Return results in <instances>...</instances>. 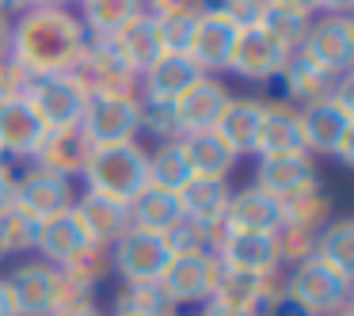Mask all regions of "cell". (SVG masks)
Wrapping results in <instances>:
<instances>
[{"label":"cell","instance_id":"681fc988","mask_svg":"<svg viewBox=\"0 0 354 316\" xmlns=\"http://www.w3.org/2000/svg\"><path fill=\"white\" fill-rule=\"evenodd\" d=\"M270 4H278V8H290V12H297V16H305V19L316 16V4H313V0H270Z\"/></svg>","mask_w":354,"mask_h":316},{"label":"cell","instance_id":"4dcf8cb0","mask_svg":"<svg viewBox=\"0 0 354 316\" xmlns=\"http://www.w3.org/2000/svg\"><path fill=\"white\" fill-rule=\"evenodd\" d=\"M111 42H115V50L122 54V62L130 65V69L138 73V77H141V73H145L149 65L156 62V57L164 54L160 35H156V24L145 16V12H138V16H133L130 24H126V27H122V31H118Z\"/></svg>","mask_w":354,"mask_h":316},{"label":"cell","instance_id":"30bf717a","mask_svg":"<svg viewBox=\"0 0 354 316\" xmlns=\"http://www.w3.org/2000/svg\"><path fill=\"white\" fill-rule=\"evenodd\" d=\"M236 35H240V27L232 24L225 12L202 4L198 19H194V31H191V42H187L183 54L194 62L198 73L214 77V73H221L225 65H229V54H232V46H236Z\"/></svg>","mask_w":354,"mask_h":316},{"label":"cell","instance_id":"603a6c76","mask_svg":"<svg viewBox=\"0 0 354 316\" xmlns=\"http://www.w3.org/2000/svg\"><path fill=\"white\" fill-rule=\"evenodd\" d=\"M88 141L77 126H65V130H42L39 145H35L31 160L35 168H46V171H57L65 179H77L84 171V160H88Z\"/></svg>","mask_w":354,"mask_h":316},{"label":"cell","instance_id":"c3c4849f","mask_svg":"<svg viewBox=\"0 0 354 316\" xmlns=\"http://www.w3.org/2000/svg\"><path fill=\"white\" fill-rule=\"evenodd\" d=\"M202 316H255V313H244V308L225 305V301H206V305H202Z\"/></svg>","mask_w":354,"mask_h":316},{"label":"cell","instance_id":"db71d44e","mask_svg":"<svg viewBox=\"0 0 354 316\" xmlns=\"http://www.w3.org/2000/svg\"><path fill=\"white\" fill-rule=\"evenodd\" d=\"M24 8H27L24 0H0V12H4V16H19Z\"/></svg>","mask_w":354,"mask_h":316},{"label":"cell","instance_id":"4fadbf2b","mask_svg":"<svg viewBox=\"0 0 354 316\" xmlns=\"http://www.w3.org/2000/svg\"><path fill=\"white\" fill-rule=\"evenodd\" d=\"M88 95L80 92V84L62 73V77H39L31 80L27 88V103L31 111L39 115L42 130H65V126H77L80 122V111H84Z\"/></svg>","mask_w":354,"mask_h":316},{"label":"cell","instance_id":"d6986e66","mask_svg":"<svg viewBox=\"0 0 354 316\" xmlns=\"http://www.w3.org/2000/svg\"><path fill=\"white\" fill-rule=\"evenodd\" d=\"M73 214H77L80 229L92 244H103L111 248L122 232H130V206L126 202H115L107 194H95V191H84L77 202H73Z\"/></svg>","mask_w":354,"mask_h":316},{"label":"cell","instance_id":"836d02e7","mask_svg":"<svg viewBox=\"0 0 354 316\" xmlns=\"http://www.w3.org/2000/svg\"><path fill=\"white\" fill-rule=\"evenodd\" d=\"M324 267H331L335 275L351 278L354 275V221L351 217H331L320 232H316V255Z\"/></svg>","mask_w":354,"mask_h":316},{"label":"cell","instance_id":"bcb514c9","mask_svg":"<svg viewBox=\"0 0 354 316\" xmlns=\"http://www.w3.org/2000/svg\"><path fill=\"white\" fill-rule=\"evenodd\" d=\"M259 316H308V313L290 297V293H286V286H282V293H278L274 301H267V308H263Z\"/></svg>","mask_w":354,"mask_h":316},{"label":"cell","instance_id":"9a60e30c","mask_svg":"<svg viewBox=\"0 0 354 316\" xmlns=\"http://www.w3.org/2000/svg\"><path fill=\"white\" fill-rule=\"evenodd\" d=\"M73 202H77L73 179L57 176V171H46V168H35L31 164L24 176H16V210L39 217V221L69 210Z\"/></svg>","mask_w":354,"mask_h":316},{"label":"cell","instance_id":"f5cc1de1","mask_svg":"<svg viewBox=\"0 0 354 316\" xmlns=\"http://www.w3.org/2000/svg\"><path fill=\"white\" fill-rule=\"evenodd\" d=\"M0 316H16V313H12V297H8V286H4V278H0Z\"/></svg>","mask_w":354,"mask_h":316},{"label":"cell","instance_id":"8fae6325","mask_svg":"<svg viewBox=\"0 0 354 316\" xmlns=\"http://www.w3.org/2000/svg\"><path fill=\"white\" fill-rule=\"evenodd\" d=\"M313 62H320L328 73L346 77L354 62V19L351 16H313L305 27V39H301Z\"/></svg>","mask_w":354,"mask_h":316},{"label":"cell","instance_id":"7c38bea8","mask_svg":"<svg viewBox=\"0 0 354 316\" xmlns=\"http://www.w3.org/2000/svg\"><path fill=\"white\" fill-rule=\"evenodd\" d=\"M286 57H290V50L278 39H270L263 27H240L225 73H232L240 80H252V84H263V80H274L282 73Z\"/></svg>","mask_w":354,"mask_h":316},{"label":"cell","instance_id":"e575fe53","mask_svg":"<svg viewBox=\"0 0 354 316\" xmlns=\"http://www.w3.org/2000/svg\"><path fill=\"white\" fill-rule=\"evenodd\" d=\"M141 12V0H80V24L88 39H115Z\"/></svg>","mask_w":354,"mask_h":316},{"label":"cell","instance_id":"11a10c76","mask_svg":"<svg viewBox=\"0 0 354 316\" xmlns=\"http://www.w3.org/2000/svg\"><path fill=\"white\" fill-rule=\"evenodd\" d=\"M27 8H65L69 0H24Z\"/></svg>","mask_w":354,"mask_h":316},{"label":"cell","instance_id":"94428289","mask_svg":"<svg viewBox=\"0 0 354 316\" xmlns=\"http://www.w3.org/2000/svg\"><path fill=\"white\" fill-rule=\"evenodd\" d=\"M168 316H176V313H168Z\"/></svg>","mask_w":354,"mask_h":316},{"label":"cell","instance_id":"ffe728a7","mask_svg":"<svg viewBox=\"0 0 354 316\" xmlns=\"http://www.w3.org/2000/svg\"><path fill=\"white\" fill-rule=\"evenodd\" d=\"M286 286L282 270H270V275H240V270H221L217 278V290L209 301H225V305H236L244 313L259 316L267 308V301H274Z\"/></svg>","mask_w":354,"mask_h":316},{"label":"cell","instance_id":"5bb4252c","mask_svg":"<svg viewBox=\"0 0 354 316\" xmlns=\"http://www.w3.org/2000/svg\"><path fill=\"white\" fill-rule=\"evenodd\" d=\"M221 270H240V275H270L282 270L278 259V232H225L214 248Z\"/></svg>","mask_w":354,"mask_h":316},{"label":"cell","instance_id":"9c48e42d","mask_svg":"<svg viewBox=\"0 0 354 316\" xmlns=\"http://www.w3.org/2000/svg\"><path fill=\"white\" fill-rule=\"evenodd\" d=\"M286 293H290L308 316H324L328 308L351 301V278L335 275V270L324 267L320 259H305V263H297V267H290V275H286Z\"/></svg>","mask_w":354,"mask_h":316},{"label":"cell","instance_id":"2e32d148","mask_svg":"<svg viewBox=\"0 0 354 316\" xmlns=\"http://www.w3.org/2000/svg\"><path fill=\"white\" fill-rule=\"evenodd\" d=\"M316 156L308 153H286V156H263L259 168H255V183L259 191H267L270 198L286 202L293 194L316 187Z\"/></svg>","mask_w":354,"mask_h":316},{"label":"cell","instance_id":"7a4b0ae2","mask_svg":"<svg viewBox=\"0 0 354 316\" xmlns=\"http://www.w3.org/2000/svg\"><path fill=\"white\" fill-rule=\"evenodd\" d=\"M351 73L339 77L335 92L297 107L301 141L308 156H335L339 164H354V103H351Z\"/></svg>","mask_w":354,"mask_h":316},{"label":"cell","instance_id":"f6af8a7d","mask_svg":"<svg viewBox=\"0 0 354 316\" xmlns=\"http://www.w3.org/2000/svg\"><path fill=\"white\" fill-rule=\"evenodd\" d=\"M16 206V171L8 160H0V217Z\"/></svg>","mask_w":354,"mask_h":316},{"label":"cell","instance_id":"5b68a950","mask_svg":"<svg viewBox=\"0 0 354 316\" xmlns=\"http://www.w3.org/2000/svg\"><path fill=\"white\" fill-rule=\"evenodd\" d=\"M69 77L84 95H138V73L122 62L111 39H88Z\"/></svg>","mask_w":354,"mask_h":316},{"label":"cell","instance_id":"f1b7e54d","mask_svg":"<svg viewBox=\"0 0 354 316\" xmlns=\"http://www.w3.org/2000/svg\"><path fill=\"white\" fill-rule=\"evenodd\" d=\"M183 149H187V160H191V171L202 179H229L232 168H236V160H240V156L217 138V130L187 133Z\"/></svg>","mask_w":354,"mask_h":316},{"label":"cell","instance_id":"f546056e","mask_svg":"<svg viewBox=\"0 0 354 316\" xmlns=\"http://www.w3.org/2000/svg\"><path fill=\"white\" fill-rule=\"evenodd\" d=\"M84 244H88V236H84V229H80L77 214H73V206H69V210H62V214L46 217V221L39 225V244H35V252L42 255V263L62 267V263Z\"/></svg>","mask_w":354,"mask_h":316},{"label":"cell","instance_id":"680465c9","mask_svg":"<svg viewBox=\"0 0 354 316\" xmlns=\"http://www.w3.org/2000/svg\"><path fill=\"white\" fill-rule=\"evenodd\" d=\"M115 316H126V313H115Z\"/></svg>","mask_w":354,"mask_h":316},{"label":"cell","instance_id":"cb8c5ba5","mask_svg":"<svg viewBox=\"0 0 354 316\" xmlns=\"http://www.w3.org/2000/svg\"><path fill=\"white\" fill-rule=\"evenodd\" d=\"M282 229V202L259 187L232 191L225 210V232H278Z\"/></svg>","mask_w":354,"mask_h":316},{"label":"cell","instance_id":"6125c7cd","mask_svg":"<svg viewBox=\"0 0 354 316\" xmlns=\"http://www.w3.org/2000/svg\"><path fill=\"white\" fill-rule=\"evenodd\" d=\"M0 160H4V156H0Z\"/></svg>","mask_w":354,"mask_h":316},{"label":"cell","instance_id":"7dc6e473","mask_svg":"<svg viewBox=\"0 0 354 316\" xmlns=\"http://www.w3.org/2000/svg\"><path fill=\"white\" fill-rule=\"evenodd\" d=\"M316 4V16H351L354 0H313Z\"/></svg>","mask_w":354,"mask_h":316},{"label":"cell","instance_id":"60d3db41","mask_svg":"<svg viewBox=\"0 0 354 316\" xmlns=\"http://www.w3.org/2000/svg\"><path fill=\"white\" fill-rule=\"evenodd\" d=\"M138 126H141V133H149V138H156V141H176L179 138L176 111H171V103H160V100L138 95Z\"/></svg>","mask_w":354,"mask_h":316},{"label":"cell","instance_id":"d4e9b609","mask_svg":"<svg viewBox=\"0 0 354 316\" xmlns=\"http://www.w3.org/2000/svg\"><path fill=\"white\" fill-rule=\"evenodd\" d=\"M198 77L202 73L194 69V62L187 54H160L145 73H141L138 95H145V100H160V103H176Z\"/></svg>","mask_w":354,"mask_h":316},{"label":"cell","instance_id":"6da1fadb","mask_svg":"<svg viewBox=\"0 0 354 316\" xmlns=\"http://www.w3.org/2000/svg\"><path fill=\"white\" fill-rule=\"evenodd\" d=\"M88 42L84 24L69 8H24L12 16V50L8 57L27 73L39 77H62L77 65Z\"/></svg>","mask_w":354,"mask_h":316},{"label":"cell","instance_id":"7402d4cb","mask_svg":"<svg viewBox=\"0 0 354 316\" xmlns=\"http://www.w3.org/2000/svg\"><path fill=\"white\" fill-rule=\"evenodd\" d=\"M282 88H286V103H293V107H305V103L313 100H324V95L335 92L339 77L335 73H328L320 62H313V57L305 54V50H290V57H286L282 65Z\"/></svg>","mask_w":354,"mask_h":316},{"label":"cell","instance_id":"277c9868","mask_svg":"<svg viewBox=\"0 0 354 316\" xmlns=\"http://www.w3.org/2000/svg\"><path fill=\"white\" fill-rule=\"evenodd\" d=\"M4 286H8L16 316H50L57 308L92 301V293L80 290L77 282H69L54 263H24L4 278Z\"/></svg>","mask_w":354,"mask_h":316},{"label":"cell","instance_id":"8d00e7d4","mask_svg":"<svg viewBox=\"0 0 354 316\" xmlns=\"http://www.w3.org/2000/svg\"><path fill=\"white\" fill-rule=\"evenodd\" d=\"M198 12H202V0H191V4H179V8L164 12V16H156V19L149 16V19L156 24V35H160L164 54H183V50H187Z\"/></svg>","mask_w":354,"mask_h":316},{"label":"cell","instance_id":"6f0895ef","mask_svg":"<svg viewBox=\"0 0 354 316\" xmlns=\"http://www.w3.org/2000/svg\"><path fill=\"white\" fill-rule=\"evenodd\" d=\"M4 255H8V248H4V240H0V259H4Z\"/></svg>","mask_w":354,"mask_h":316},{"label":"cell","instance_id":"9f6ffc18","mask_svg":"<svg viewBox=\"0 0 354 316\" xmlns=\"http://www.w3.org/2000/svg\"><path fill=\"white\" fill-rule=\"evenodd\" d=\"M324 316H354V301H343V305H335V308H328Z\"/></svg>","mask_w":354,"mask_h":316},{"label":"cell","instance_id":"ab89813d","mask_svg":"<svg viewBox=\"0 0 354 316\" xmlns=\"http://www.w3.org/2000/svg\"><path fill=\"white\" fill-rule=\"evenodd\" d=\"M115 313L126 316H168L171 305L168 297L160 293V286H122L115 301Z\"/></svg>","mask_w":354,"mask_h":316},{"label":"cell","instance_id":"d6a6232c","mask_svg":"<svg viewBox=\"0 0 354 316\" xmlns=\"http://www.w3.org/2000/svg\"><path fill=\"white\" fill-rule=\"evenodd\" d=\"M331 210H335L331 194L316 183V187H308V191L282 202V229H297V232H313L316 236L331 221Z\"/></svg>","mask_w":354,"mask_h":316},{"label":"cell","instance_id":"44dd1931","mask_svg":"<svg viewBox=\"0 0 354 316\" xmlns=\"http://www.w3.org/2000/svg\"><path fill=\"white\" fill-rule=\"evenodd\" d=\"M39 138H42V122L31 111L27 95L0 100V156L4 160H31Z\"/></svg>","mask_w":354,"mask_h":316},{"label":"cell","instance_id":"484cf974","mask_svg":"<svg viewBox=\"0 0 354 316\" xmlns=\"http://www.w3.org/2000/svg\"><path fill=\"white\" fill-rule=\"evenodd\" d=\"M259 118H263V100H255V95H229L221 115H217V122H214V130L232 153L244 156V153H252Z\"/></svg>","mask_w":354,"mask_h":316},{"label":"cell","instance_id":"ac0fdd59","mask_svg":"<svg viewBox=\"0 0 354 316\" xmlns=\"http://www.w3.org/2000/svg\"><path fill=\"white\" fill-rule=\"evenodd\" d=\"M252 153L259 156H286V153H305L301 141V122H297V107L286 100H267L263 103V118L255 130Z\"/></svg>","mask_w":354,"mask_h":316},{"label":"cell","instance_id":"f907efd6","mask_svg":"<svg viewBox=\"0 0 354 316\" xmlns=\"http://www.w3.org/2000/svg\"><path fill=\"white\" fill-rule=\"evenodd\" d=\"M50 316H103L100 308H95V301H80V305H69V308H57V313Z\"/></svg>","mask_w":354,"mask_h":316},{"label":"cell","instance_id":"e0dca14e","mask_svg":"<svg viewBox=\"0 0 354 316\" xmlns=\"http://www.w3.org/2000/svg\"><path fill=\"white\" fill-rule=\"evenodd\" d=\"M225 100H229V88H225L217 77H206V73H202V77L194 80V84L187 88L176 103H171L179 138L198 133V130H214V122H217V115H221Z\"/></svg>","mask_w":354,"mask_h":316},{"label":"cell","instance_id":"52a82bcc","mask_svg":"<svg viewBox=\"0 0 354 316\" xmlns=\"http://www.w3.org/2000/svg\"><path fill=\"white\" fill-rule=\"evenodd\" d=\"M217 278H221V263L214 252H183L171 255V263L160 275V293L168 297V305H198L209 301L217 290Z\"/></svg>","mask_w":354,"mask_h":316},{"label":"cell","instance_id":"7bdbcfd3","mask_svg":"<svg viewBox=\"0 0 354 316\" xmlns=\"http://www.w3.org/2000/svg\"><path fill=\"white\" fill-rule=\"evenodd\" d=\"M209 8L225 12L236 27H255L263 16V8H267V0H214Z\"/></svg>","mask_w":354,"mask_h":316},{"label":"cell","instance_id":"4316f807","mask_svg":"<svg viewBox=\"0 0 354 316\" xmlns=\"http://www.w3.org/2000/svg\"><path fill=\"white\" fill-rule=\"evenodd\" d=\"M229 198H232L229 179H202V176H194L191 183L179 191L183 217H191V221H198V225H209V229H225Z\"/></svg>","mask_w":354,"mask_h":316},{"label":"cell","instance_id":"74e56055","mask_svg":"<svg viewBox=\"0 0 354 316\" xmlns=\"http://www.w3.org/2000/svg\"><path fill=\"white\" fill-rule=\"evenodd\" d=\"M255 27H263V31H267L270 39H278L286 50H297L301 39H305L308 19L297 16V12H290V8H278V4H270V0H267V8H263V16H259V24H255Z\"/></svg>","mask_w":354,"mask_h":316},{"label":"cell","instance_id":"816d5d0a","mask_svg":"<svg viewBox=\"0 0 354 316\" xmlns=\"http://www.w3.org/2000/svg\"><path fill=\"white\" fill-rule=\"evenodd\" d=\"M8 50H12V16L0 12V62L8 57Z\"/></svg>","mask_w":354,"mask_h":316},{"label":"cell","instance_id":"91938a15","mask_svg":"<svg viewBox=\"0 0 354 316\" xmlns=\"http://www.w3.org/2000/svg\"><path fill=\"white\" fill-rule=\"evenodd\" d=\"M73 4H80V0H73Z\"/></svg>","mask_w":354,"mask_h":316},{"label":"cell","instance_id":"3957f363","mask_svg":"<svg viewBox=\"0 0 354 316\" xmlns=\"http://www.w3.org/2000/svg\"><path fill=\"white\" fill-rule=\"evenodd\" d=\"M80 179H84V191L107 194V198L130 206L149 187V149H141V141L92 145Z\"/></svg>","mask_w":354,"mask_h":316},{"label":"cell","instance_id":"83f0119b","mask_svg":"<svg viewBox=\"0 0 354 316\" xmlns=\"http://www.w3.org/2000/svg\"><path fill=\"white\" fill-rule=\"evenodd\" d=\"M179 221H183V206H179V194H171V191L145 187V191L130 202V225L141 232L164 236V232H171Z\"/></svg>","mask_w":354,"mask_h":316},{"label":"cell","instance_id":"d590c367","mask_svg":"<svg viewBox=\"0 0 354 316\" xmlns=\"http://www.w3.org/2000/svg\"><path fill=\"white\" fill-rule=\"evenodd\" d=\"M57 270H62V275L69 278V282H77L80 290L92 293L95 286H100L103 278L111 275V248L92 244V240H88V244H84V248H77V252H73Z\"/></svg>","mask_w":354,"mask_h":316},{"label":"cell","instance_id":"ba28073f","mask_svg":"<svg viewBox=\"0 0 354 316\" xmlns=\"http://www.w3.org/2000/svg\"><path fill=\"white\" fill-rule=\"evenodd\" d=\"M168 263V244H164V236H153V232L130 229L111 244V270H118L126 286H156Z\"/></svg>","mask_w":354,"mask_h":316},{"label":"cell","instance_id":"f35d334b","mask_svg":"<svg viewBox=\"0 0 354 316\" xmlns=\"http://www.w3.org/2000/svg\"><path fill=\"white\" fill-rule=\"evenodd\" d=\"M39 217L24 214V210L12 206L8 214L0 217V240H4V248H8V255H24V252H35V244H39Z\"/></svg>","mask_w":354,"mask_h":316},{"label":"cell","instance_id":"ee69618b","mask_svg":"<svg viewBox=\"0 0 354 316\" xmlns=\"http://www.w3.org/2000/svg\"><path fill=\"white\" fill-rule=\"evenodd\" d=\"M27 88H31V77H27V73L19 69L12 57H4V62H0V100L27 95Z\"/></svg>","mask_w":354,"mask_h":316},{"label":"cell","instance_id":"1f68e13d","mask_svg":"<svg viewBox=\"0 0 354 316\" xmlns=\"http://www.w3.org/2000/svg\"><path fill=\"white\" fill-rule=\"evenodd\" d=\"M191 179H194V171H191V160H187L183 138L156 141V149L149 153V187L179 194L187 183H191Z\"/></svg>","mask_w":354,"mask_h":316},{"label":"cell","instance_id":"b9f144b4","mask_svg":"<svg viewBox=\"0 0 354 316\" xmlns=\"http://www.w3.org/2000/svg\"><path fill=\"white\" fill-rule=\"evenodd\" d=\"M316 255V236L313 232H297V229H278V259L282 267H297V263Z\"/></svg>","mask_w":354,"mask_h":316},{"label":"cell","instance_id":"8992f818","mask_svg":"<svg viewBox=\"0 0 354 316\" xmlns=\"http://www.w3.org/2000/svg\"><path fill=\"white\" fill-rule=\"evenodd\" d=\"M77 130L88 145H118L138 141V95H88Z\"/></svg>","mask_w":354,"mask_h":316}]
</instances>
